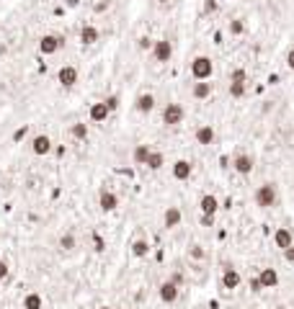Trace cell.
<instances>
[{
	"instance_id": "6da1fadb",
	"label": "cell",
	"mask_w": 294,
	"mask_h": 309,
	"mask_svg": "<svg viewBox=\"0 0 294 309\" xmlns=\"http://www.w3.org/2000/svg\"><path fill=\"white\" fill-rule=\"evenodd\" d=\"M253 201H256V206H261V209H271V206H276V201H279L276 185H274V183H263V185H258L256 193H253Z\"/></svg>"
},
{
	"instance_id": "7a4b0ae2",
	"label": "cell",
	"mask_w": 294,
	"mask_h": 309,
	"mask_svg": "<svg viewBox=\"0 0 294 309\" xmlns=\"http://www.w3.org/2000/svg\"><path fill=\"white\" fill-rule=\"evenodd\" d=\"M214 75V62L207 54H199L191 59V77L194 80H212Z\"/></svg>"
},
{
	"instance_id": "3957f363",
	"label": "cell",
	"mask_w": 294,
	"mask_h": 309,
	"mask_svg": "<svg viewBox=\"0 0 294 309\" xmlns=\"http://www.w3.org/2000/svg\"><path fill=\"white\" fill-rule=\"evenodd\" d=\"M152 59L160 62V65H165V62H170V57H173V44H170L168 39H158L152 41Z\"/></svg>"
},
{
	"instance_id": "277c9868",
	"label": "cell",
	"mask_w": 294,
	"mask_h": 309,
	"mask_svg": "<svg viewBox=\"0 0 294 309\" xmlns=\"http://www.w3.org/2000/svg\"><path fill=\"white\" fill-rule=\"evenodd\" d=\"M183 119H186V111H183L181 103H168L163 108V124L165 127H178Z\"/></svg>"
},
{
	"instance_id": "5b68a950",
	"label": "cell",
	"mask_w": 294,
	"mask_h": 309,
	"mask_svg": "<svg viewBox=\"0 0 294 309\" xmlns=\"http://www.w3.org/2000/svg\"><path fill=\"white\" fill-rule=\"evenodd\" d=\"M62 36H57V34H44L41 39H39V52L41 54H46V57H52V54H57L59 49H62Z\"/></svg>"
},
{
	"instance_id": "8992f818",
	"label": "cell",
	"mask_w": 294,
	"mask_h": 309,
	"mask_svg": "<svg viewBox=\"0 0 294 309\" xmlns=\"http://www.w3.org/2000/svg\"><path fill=\"white\" fill-rule=\"evenodd\" d=\"M158 297H160V302H163V304H176V302H178V297H181V286H178V284H173V281L168 278V281H163V284H160Z\"/></svg>"
},
{
	"instance_id": "52a82bcc",
	"label": "cell",
	"mask_w": 294,
	"mask_h": 309,
	"mask_svg": "<svg viewBox=\"0 0 294 309\" xmlns=\"http://www.w3.org/2000/svg\"><path fill=\"white\" fill-rule=\"evenodd\" d=\"M77 77H80V72H77L75 65H62V67L57 70V83H59L62 88H72V85L77 83Z\"/></svg>"
},
{
	"instance_id": "ba28073f",
	"label": "cell",
	"mask_w": 294,
	"mask_h": 309,
	"mask_svg": "<svg viewBox=\"0 0 294 309\" xmlns=\"http://www.w3.org/2000/svg\"><path fill=\"white\" fill-rule=\"evenodd\" d=\"M253 167H256V160L251 157V154L240 152V154H235V157H232V170H235V173H240V175H251Z\"/></svg>"
},
{
	"instance_id": "9c48e42d",
	"label": "cell",
	"mask_w": 294,
	"mask_h": 309,
	"mask_svg": "<svg viewBox=\"0 0 294 309\" xmlns=\"http://www.w3.org/2000/svg\"><path fill=\"white\" fill-rule=\"evenodd\" d=\"M220 284H222V289L225 291H235L240 284H243V276H240V271L238 268H225L222 271V278H220Z\"/></svg>"
},
{
	"instance_id": "30bf717a",
	"label": "cell",
	"mask_w": 294,
	"mask_h": 309,
	"mask_svg": "<svg viewBox=\"0 0 294 309\" xmlns=\"http://www.w3.org/2000/svg\"><path fill=\"white\" fill-rule=\"evenodd\" d=\"M194 139H196V145L209 147V145L214 142V139H217V132H214L212 124H201V127L196 129V134H194Z\"/></svg>"
},
{
	"instance_id": "8fae6325",
	"label": "cell",
	"mask_w": 294,
	"mask_h": 309,
	"mask_svg": "<svg viewBox=\"0 0 294 309\" xmlns=\"http://www.w3.org/2000/svg\"><path fill=\"white\" fill-rule=\"evenodd\" d=\"M170 173H173L176 180H189L194 175V165L189 160H176L173 165H170Z\"/></svg>"
},
{
	"instance_id": "7c38bea8",
	"label": "cell",
	"mask_w": 294,
	"mask_h": 309,
	"mask_svg": "<svg viewBox=\"0 0 294 309\" xmlns=\"http://www.w3.org/2000/svg\"><path fill=\"white\" fill-rule=\"evenodd\" d=\"M31 152L34 154H49L52 152V137L49 134H36L31 139Z\"/></svg>"
},
{
	"instance_id": "4fadbf2b",
	"label": "cell",
	"mask_w": 294,
	"mask_h": 309,
	"mask_svg": "<svg viewBox=\"0 0 294 309\" xmlns=\"http://www.w3.org/2000/svg\"><path fill=\"white\" fill-rule=\"evenodd\" d=\"M199 209H201V214H209V216H214L217 211L222 209V204H220V198L217 196H212V193H204L199 198Z\"/></svg>"
},
{
	"instance_id": "5bb4252c",
	"label": "cell",
	"mask_w": 294,
	"mask_h": 309,
	"mask_svg": "<svg viewBox=\"0 0 294 309\" xmlns=\"http://www.w3.org/2000/svg\"><path fill=\"white\" fill-rule=\"evenodd\" d=\"M181 222H183V211L178 206H168L165 214H163V227L165 229H176Z\"/></svg>"
},
{
	"instance_id": "9a60e30c",
	"label": "cell",
	"mask_w": 294,
	"mask_h": 309,
	"mask_svg": "<svg viewBox=\"0 0 294 309\" xmlns=\"http://www.w3.org/2000/svg\"><path fill=\"white\" fill-rule=\"evenodd\" d=\"M98 209L101 211H116L119 209V196L114 193V191H101V196H98Z\"/></svg>"
},
{
	"instance_id": "2e32d148",
	"label": "cell",
	"mask_w": 294,
	"mask_h": 309,
	"mask_svg": "<svg viewBox=\"0 0 294 309\" xmlns=\"http://www.w3.org/2000/svg\"><path fill=\"white\" fill-rule=\"evenodd\" d=\"M108 114H111V111H108V106H106L103 101L93 103V106L88 108V119H90L93 124H103V121L108 119Z\"/></svg>"
},
{
	"instance_id": "e0dca14e",
	"label": "cell",
	"mask_w": 294,
	"mask_h": 309,
	"mask_svg": "<svg viewBox=\"0 0 294 309\" xmlns=\"http://www.w3.org/2000/svg\"><path fill=\"white\" fill-rule=\"evenodd\" d=\"M212 90H214L212 83H207V80H196V83L191 85V96H194L196 101H207V98H212Z\"/></svg>"
},
{
	"instance_id": "ac0fdd59",
	"label": "cell",
	"mask_w": 294,
	"mask_h": 309,
	"mask_svg": "<svg viewBox=\"0 0 294 309\" xmlns=\"http://www.w3.org/2000/svg\"><path fill=\"white\" fill-rule=\"evenodd\" d=\"M274 245L279 247V250H284V247L294 245V235H292V229H287V227H279V229L274 232Z\"/></svg>"
},
{
	"instance_id": "d6986e66",
	"label": "cell",
	"mask_w": 294,
	"mask_h": 309,
	"mask_svg": "<svg viewBox=\"0 0 294 309\" xmlns=\"http://www.w3.org/2000/svg\"><path fill=\"white\" fill-rule=\"evenodd\" d=\"M258 281H261L263 289H276V286H279V273H276V268H261Z\"/></svg>"
},
{
	"instance_id": "ffe728a7",
	"label": "cell",
	"mask_w": 294,
	"mask_h": 309,
	"mask_svg": "<svg viewBox=\"0 0 294 309\" xmlns=\"http://www.w3.org/2000/svg\"><path fill=\"white\" fill-rule=\"evenodd\" d=\"M134 108L139 114H150L155 108V96H152V93H139L137 101H134Z\"/></svg>"
},
{
	"instance_id": "44dd1931",
	"label": "cell",
	"mask_w": 294,
	"mask_h": 309,
	"mask_svg": "<svg viewBox=\"0 0 294 309\" xmlns=\"http://www.w3.org/2000/svg\"><path fill=\"white\" fill-rule=\"evenodd\" d=\"M98 36H101V34H98V28L93 26V23H85V26L80 28V44H83V46L96 44V41H98Z\"/></svg>"
},
{
	"instance_id": "7402d4cb",
	"label": "cell",
	"mask_w": 294,
	"mask_h": 309,
	"mask_svg": "<svg viewBox=\"0 0 294 309\" xmlns=\"http://www.w3.org/2000/svg\"><path fill=\"white\" fill-rule=\"evenodd\" d=\"M129 250H132L134 258H147V255H150V242L139 237V240H134V242L129 245Z\"/></svg>"
},
{
	"instance_id": "603a6c76",
	"label": "cell",
	"mask_w": 294,
	"mask_h": 309,
	"mask_svg": "<svg viewBox=\"0 0 294 309\" xmlns=\"http://www.w3.org/2000/svg\"><path fill=\"white\" fill-rule=\"evenodd\" d=\"M147 157H150V145H137L132 150V162L134 165H145Z\"/></svg>"
},
{
	"instance_id": "cb8c5ba5",
	"label": "cell",
	"mask_w": 294,
	"mask_h": 309,
	"mask_svg": "<svg viewBox=\"0 0 294 309\" xmlns=\"http://www.w3.org/2000/svg\"><path fill=\"white\" fill-rule=\"evenodd\" d=\"M23 309H44V299H41V294L28 291L26 297H23Z\"/></svg>"
},
{
	"instance_id": "d4e9b609",
	"label": "cell",
	"mask_w": 294,
	"mask_h": 309,
	"mask_svg": "<svg viewBox=\"0 0 294 309\" xmlns=\"http://www.w3.org/2000/svg\"><path fill=\"white\" fill-rule=\"evenodd\" d=\"M150 170H160L163 165H165V154L160 152V150H150V157H147V162H145Z\"/></svg>"
},
{
	"instance_id": "484cf974",
	"label": "cell",
	"mask_w": 294,
	"mask_h": 309,
	"mask_svg": "<svg viewBox=\"0 0 294 309\" xmlns=\"http://www.w3.org/2000/svg\"><path fill=\"white\" fill-rule=\"evenodd\" d=\"M70 137L77 139V142H83V139H88V124L85 121H75L70 127Z\"/></svg>"
},
{
	"instance_id": "4316f807",
	"label": "cell",
	"mask_w": 294,
	"mask_h": 309,
	"mask_svg": "<svg viewBox=\"0 0 294 309\" xmlns=\"http://www.w3.org/2000/svg\"><path fill=\"white\" fill-rule=\"evenodd\" d=\"M75 245H77V240H75V235H72V232H67V235H62V237H59V247H62L65 253L75 250Z\"/></svg>"
},
{
	"instance_id": "83f0119b",
	"label": "cell",
	"mask_w": 294,
	"mask_h": 309,
	"mask_svg": "<svg viewBox=\"0 0 294 309\" xmlns=\"http://www.w3.org/2000/svg\"><path fill=\"white\" fill-rule=\"evenodd\" d=\"M227 31H230L232 36H240L243 31H245V21H243V18H235V21H230V23H227Z\"/></svg>"
},
{
	"instance_id": "f1b7e54d",
	"label": "cell",
	"mask_w": 294,
	"mask_h": 309,
	"mask_svg": "<svg viewBox=\"0 0 294 309\" xmlns=\"http://www.w3.org/2000/svg\"><path fill=\"white\" fill-rule=\"evenodd\" d=\"M230 83H248V72L243 67H235L230 72Z\"/></svg>"
},
{
	"instance_id": "f546056e",
	"label": "cell",
	"mask_w": 294,
	"mask_h": 309,
	"mask_svg": "<svg viewBox=\"0 0 294 309\" xmlns=\"http://www.w3.org/2000/svg\"><path fill=\"white\" fill-rule=\"evenodd\" d=\"M245 90H248L245 83H230V96H232V98H243Z\"/></svg>"
},
{
	"instance_id": "4dcf8cb0",
	"label": "cell",
	"mask_w": 294,
	"mask_h": 309,
	"mask_svg": "<svg viewBox=\"0 0 294 309\" xmlns=\"http://www.w3.org/2000/svg\"><path fill=\"white\" fill-rule=\"evenodd\" d=\"M93 250H96V253H103L106 250V242H103L101 235H93Z\"/></svg>"
},
{
	"instance_id": "1f68e13d",
	"label": "cell",
	"mask_w": 294,
	"mask_h": 309,
	"mask_svg": "<svg viewBox=\"0 0 294 309\" xmlns=\"http://www.w3.org/2000/svg\"><path fill=\"white\" fill-rule=\"evenodd\" d=\"M217 10H220L217 0H204V13H217Z\"/></svg>"
},
{
	"instance_id": "d6a6232c",
	"label": "cell",
	"mask_w": 294,
	"mask_h": 309,
	"mask_svg": "<svg viewBox=\"0 0 294 309\" xmlns=\"http://www.w3.org/2000/svg\"><path fill=\"white\" fill-rule=\"evenodd\" d=\"M103 103L108 106V111H116V108H119V96H108Z\"/></svg>"
},
{
	"instance_id": "836d02e7",
	"label": "cell",
	"mask_w": 294,
	"mask_h": 309,
	"mask_svg": "<svg viewBox=\"0 0 294 309\" xmlns=\"http://www.w3.org/2000/svg\"><path fill=\"white\" fill-rule=\"evenodd\" d=\"M8 273H10V268H8V260H0V281H5V278H8Z\"/></svg>"
},
{
	"instance_id": "e575fe53",
	"label": "cell",
	"mask_w": 294,
	"mask_h": 309,
	"mask_svg": "<svg viewBox=\"0 0 294 309\" xmlns=\"http://www.w3.org/2000/svg\"><path fill=\"white\" fill-rule=\"evenodd\" d=\"M282 253H284V260H287V263H294V245H289V247H284V250H282Z\"/></svg>"
},
{
	"instance_id": "d590c367",
	"label": "cell",
	"mask_w": 294,
	"mask_h": 309,
	"mask_svg": "<svg viewBox=\"0 0 294 309\" xmlns=\"http://www.w3.org/2000/svg\"><path fill=\"white\" fill-rule=\"evenodd\" d=\"M139 49H152V39L142 36V39H139Z\"/></svg>"
},
{
	"instance_id": "8d00e7d4",
	"label": "cell",
	"mask_w": 294,
	"mask_h": 309,
	"mask_svg": "<svg viewBox=\"0 0 294 309\" xmlns=\"http://www.w3.org/2000/svg\"><path fill=\"white\" fill-rule=\"evenodd\" d=\"M191 258H194V260H201V258H204V250H201L199 245H196V247H191Z\"/></svg>"
},
{
	"instance_id": "74e56055",
	"label": "cell",
	"mask_w": 294,
	"mask_h": 309,
	"mask_svg": "<svg viewBox=\"0 0 294 309\" xmlns=\"http://www.w3.org/2000/svg\"><path fill=\"white\" fill-rule=\"evenodd\" d=\"M201 224H204V227H214V216H209V214H201Z\"/></svg>"
},
{
	"instance_id": "f35d334b",
	"label": "cell",
	"mask_w": 294,
	"mask_h": 309,
	"mask_svg": "<svg viewBox=\"0 0 294 309\" xmlns=\"http://www.w3.org/2000/svg\"><path fill=\"white\" fill-rule=\"evenodd\" d=\"M251 289H253V291H263V286H261V281H258V276L251 278Z\"/></svg>"
},
{
	"instance_id": "ab89813d",
	"label": "cell",
	"mask_w": 294,
	"mask_h": 309,
	"mask_svg": "<svg viewBox=\"0 0 294 309\" xmlns=\"http://www.w3.org/2000/svg\"><path fill=\"white\" fill-rule=\"evenodd\" d=\"M287 67H289V70H294V49H289V52H287Z\"/></svg>"
},
{
	"instance_id": "60d3db41",
	"label": "cell",
	"mask_w": 294,
	"mask_h": 309,
	"mask_svg": "<svg viewBox=\"0 0 294 309\" xmlns=\"http://www.w3.org/2000/svg\"><path fill=\"white\" fill-rule=\"evenodd\" d=\"M170 281H173V284H178V286H181V281H183V273H178V271H176L173 276H170Z\"/></svg>"
},
{
	"instance_id": "b9f144b4",
	"label": "cell",
	"mask_w": 294,
	"mask_h": 309,
	"mask_svg": "<svg viewBox=\"0 0 294 309\" xmlns=\"http://www.w3.org/2000/svg\"><path fill=\"white\" fill-rule=\"evenodd\" d=\"M98 309H111V307H98Z\"/></svg>"
}]
</instances>
